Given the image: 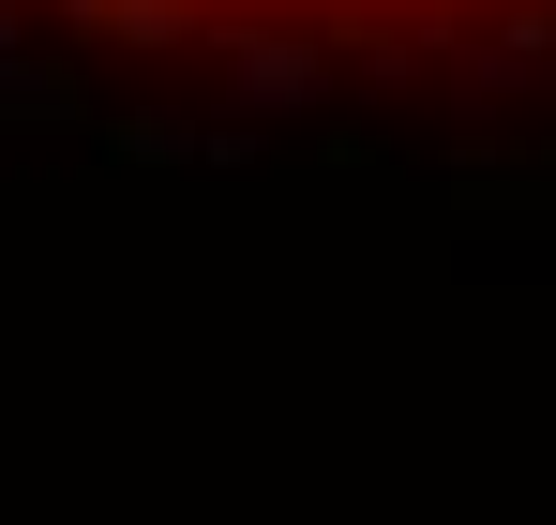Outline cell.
Returning a JSON list of instances; mask_svg holds the SVG:
<instances>
[{"mask_svg": "<svg viewBox=\"0 0 556 525\" xmlns=\"http://www.w3.org/2000/svg\"><path fill=\"white\" fill-rule=\"evenodd\" d=\"M0 46L241 120L556 136V0H0Z\"/></svg>", "mask_w": 556, "mask_h": 525, "instance_id": "cell-1", "label": "cell"}]
</instances>
